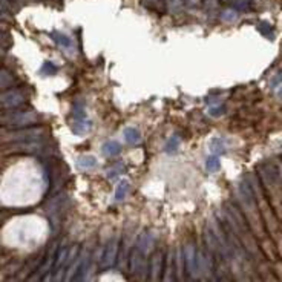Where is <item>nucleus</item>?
<instances>
[{
	"label": "nucleus",
	"mask_w": 282,
	"mask_h": 282,
	"mask_svg": "<svg viewBox=\"0 0 282 282\" xmlns=\"http://www.w3.org/2000/svg\"><path fill=\"white\" fill-rule=\"evenodd\" d=\"M128 190H129V183H128V181H122V183H120L118 187H117L115 198H117V199H123V198L126 196Z\"/></svg>",
	"instance_id": "6"
},
{
	"label": "nucleus",
	"mask_w": 282,
	"mask_h": 282,
	"mask_svg": "<svg viewBox=\"0 0 282 282\" xmlns=\"http://www.w3.org/2000/svg\"><path fill=\"white\" fill-rule=\"evenodd\" d=\"M207 169H209L210 172H215V170L219 169V161H218L216 156H210V158L207 159Z\"/></svg>",
	"instance_id": "7"
},
{
	"label": "nucleus",
	"mask_w": 282,
	"mask_h": 282,
	"mask_svg": "<svg viewBox=\"0 0 282 282\" xmlns=\"http://www.w3.org/2000/svg\"><path fill=\"white\" fill-rule=\"evenodd\" d=\"M77 166H78L80 169H83V170H86V169H92V167L97 166V159H95L94 156L83 155V156H80V158L77 159Z\"/></svg>",
	"instance_id": "1"
},
{
	"label": "nucleus",
	"mask_w": 282,
	"mask_h": 282,
	"mask_svg": "<svg viewBox=\"0 0 282 282\" xmlns=\"http://www.w3.org/2000/svg\"><path fill=\"white\" fill-rule=\"evenodd\" d=\"M120 172H123V166L122 164H117L114 169H111L108 172V178H115L117 175H120Z\"/></svg>",
	"instance_id": "8"
},
{
	"label": "nucleus",
	"mask_w": 282,
	"mask_h": 282,
	"mask_svg": "<svg viewBox=\"0 0 282 282\" xmlns=\"http://www.w3.org/2000/svg\"><path fill=\"white\" fill-rule=\"evenodd\" d=\"M125 137H126V141L128 143H137L140 141V132L134 128H126L125 129Z\"/></svg>",
	"instance_id": "5"
},
{
	"label": "nucleus",
	"mask_w": 282,
	"mask_h": 282,
	"mask_svg": "<svg viewBox=\"0 0 282 282\" xmlns=\"http://www.w3.org/2000/svg\"><path fill=\"white\" fill-rule=\"evenodd\" d=\"M210 149H212V152H215V153L224 152V150H226V141H224L223 138H215V140H212Z\"/></svg>",
	"instance_id": "4"
},
{
	"label": "nucleus",
	"mask_w": 282,
	"mask_h": 282,
	"mask_svg": "<svg viewBox=\"0 0 282 282\" xmlns=\"http://www.w3.org/2000/svg\"><path fill=\"white\" fill-rule=\"evenodd\" d=\"M115 253H117V241H114V244H111V246H109V249L106 250L105 261H103V267H109V266L114 263Z\"/></svg>",
	"instance_id": "2"
},
{
	"label": "nucleus",
	"mask_w": 282,
	"mask_h": 282,
	"mask_svg": "<svg viewBox=\"0 0 282 282\" xmlns=\"http://www.w3.org/2000/svg\"><path fill=\"white\" fill-rule=\"evenodd\" d=\"M120 144L117 143V141H108V143H105L103 144V153L105 155H109V156H112V155H117V153H120Z\"/></svg>",
	"instance_id": "3"
}]
</instances>
